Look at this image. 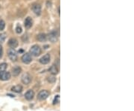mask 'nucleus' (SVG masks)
I'll list each match as a JSON object with an SVG mask.
<instances>
[{"label": "nucleus", "mask_w": 134, "mask_h": 111, "mask_svg": "<svg viewBox=\"0 0 134 111\" xmlns=\"http://www.w3.org/2000/svg\"><path fill=\"white\" fill-rule=\"evenodd\" d=\"M30 54H31V55L35 57L39 56L41 54V48L38 45H34L30 48Z\"/></svg>", "instance_id": "1"}, {"label": "nucleus", "mask_w": 134, "mask_h": 111, "mask_svg": "<svg viewBox=\"0 0 134 111\" xmlns=\"http://www.w3.org/2000/svg\"><path fill=\"white\" fill-rule=\"evenodd\" d=\"M48 37V39L50 42L51 43H56L57 41V38H58V34H57V32L56 31H51L48 35L47 36Z\"/></svg>", "instance_id": "2"}, {"label": "nucleus", "mask_w": 134, "mask_h": 111, "mask_svg": "<svg viewBox=\"0 0 134 111\" xmlns=\"http://www.w3.org/2000/svg\"><path fill=\"white\" fill-rule=\"evenodd\" d=\"M31 80H32V77H31V75L29 73H25V74H23L22 78H21L22 82L24 84H25V85L29 84L31 82Z\"/></svg>", "instance_id": "3"}, {"label": "nucleus", "mask_w": 134, "mask_h": 111, "mask_svg": "<svg viewBox=\"0 0 134 111\" xmlns=\"http://www.w3.org/2000/svg\"><path fill=\"white\" fill-rule=\"evenodd\" d=\"M8 58H10L11 61H17V51L14 50V48H10L8 51Z\"/></svg>", "instance_id": "4"}, {"label": "nucleus", "mask_w": 134, "mask_h": 111, "mask_svg": "<svg viewBox=\"0 0 134 111\" xmlns=\"http://www.w3.org/2000/svg\"><path fill=\"white\" fill-rule=\"evenodd\" d=\"M49 95V92H48L47 90H42L38 93L37 98L40 101H43L45 100Z\"/></svg>", "instance_id": "5"}, {"label": "nucleus", "mask_w": 134, "mask_h": 111, "mask_svg": "<svg viewBox=\"0 0 134 111\" xmlns=\"http://www.w3.org/2000/svg\"><path fill=\"white\" fill-rule=\"evenodd\" d=\"M11 73L9 72L3 71L0 72V80L1 81H8L11 78Z\"/></svg>", "instance_id": "6"}, {"label": "nucleus", "mask_w": 134, "mask_h": 111, "mask_svg": "<svg viewBox=\"0 0 134 111\" xmlns=\"http://www.w3.org/2000/svg\"><path fill=\"white\" fill-rule=\"evenodd\" d=\"M22 61L25 64H30L32 61V58H31V56L29 53H25L22 56Z\"/></svg>", "instance_id": "7"}, {"label": "nucleus", "mask_w": 134, "mask_h": 111, "mask_svg": "<svg viewBox=\"0 0 134 111\" xmlns=\"http://www.w3.org/2000/svg\"><path fill=\"white\" fill-rule=\"evenodd\" d=\"M32 11L34 12V14H35L36 15L40 16V15L41 14V11H42L40 5L37 4V3H36V4H34V5H32Z\"/></svg>", "instance_id": "8"}, {"label": "nucleus", "mask_w": 134, "mask_h": 111, "mask_svg": "<svg viewBox=\"0 0 134 111\" xmlns=\"http://www.w3.org/2000/svg\"><path fill=\"white\" fill-rule=\"evenodd\" d=\"M50 60H51L50 54H46L40 59V63L42 64H48L50 62Z\"/></svg>", "instance_id": "9"}, {"label": "nucleus", "mask_w": 134, "mask_h": 111, "mask_svg": "<svg viewBox=\"0 0 134 111\" xmlns=\"http://www.w3.org/2000/svg\"><path fill=\"white\" fill-rule=\"evenodd\" d=\"M34 97V92L33 90H28L25 94V98L28 101L32 100Z\"/></svg>", "instance_id": "10"}, {"label": "nucleus", "mask_w": 134, "mask_h": 111, "mask_svg": "<svg viewBox=\"0 0 134 111\" xmlns=\"http://www.w3.org/2000/svg\"><path fill=\"white\" fill-rule=\"evenodd\" d=\"M8 45L10 47H11V48H15L18 46V41L15 38H11L8 41Z\"/></svg>", "instance_id": "11"}, {"label": "nucleus", "mask_w": 134, "mask_h": 111, "mask_svg": "<svg viewBox=\"0 0 134 111\" xmlns=\"http://www.w3.org/2000/svg\"><path fill=\"white\" fill-rule=\"evenodd\" d=\"M33 25V21H32V19L29 17H28L25 21H24V25L26 28H30Z\"/></svg>", "instance_id": "12"}, {"label": "nucleus", "mask_w": 134, "mask_h": 111, "mask_svg": "<svg viewBox=\"0 0 134 111\" xmlns=\"http://www.w3.org/2000/svg\"><path fill=\"white\" fill-rule=\"evenodd\" d=\"M21 71H22V69H21L20 67H15L12 69V71H11V72H12V75H13L14 76H18V75L20 74Z\"/></svg>", "instance_id": "13"}, {"label": "nucleus", "mask_w": 134, "mask_h": 111, "mask_svg": "<svg viewBox=\"0 0 134 111\" xmlns=\"http://www.w3.org/2000/svg\"><path fill=\"white\" fill-rule=\"evenodd\" d=\"M37 40L40 42H45L47 40V35L44 33H40L37 35Z\"/></svg>", "instance_id": "14"}, {"label": "nucleus", "mask_w": 134, "mask_h": 111, "mask_svg": "<svg viewBox=\"0 0 134 111\" xmlns=\"http://www.w3.org/2000/svg\"><path fill=\"white\" fill-rule=\"evenodd\" d=\"M49 72H50V73L51 74V75H57L58 72H59V69H58V68L57 67L56 65H52L51 67L49 68Z\"/></svg>", "instance_id": "15"}, {"label": "nucleus", "mask_w": 134, "mask_h": 111, "mask_svg": "<svg viewBox=\"0 0 134 111\" xmlns=\"http://www.w3.org/2000/svg\"><path fill=\"white\" fill-rule=\"evenodd\" d=\"M11 90L13 92H17V93H20L22 91V87L21 85H17V86H14L11 88Z\"/></svg>", "instance_id": "16"}, {"label": "nucleus", "mask_w": 134, "mask_h": 111, "mask_svg": "<svg viewBox=\"0 0 134 111\" xmlns=\"http://www.w3.org/2000/svg\"><path fill=\"white\" fill-rule=\"evenodd\" d=\"M8 67V64L6 63H2V64H0V72H3V71H5L6 69Z\"/></svg>", "instance_id": "17"}, {"label": "nucleus", "mask_w": 134, "mask_h": 111, "mask_svg": "<svg viewBox=\"0 0 134 111\" xmlns=\"http://www.w3.org/2000/svg\"><path fill=\"white\" fill-rule=\"evenodd\" d=\"M6 39V34L2 33L0 34V43H4Z\"/></svg>", "instance_id": "18"}, {"label": "nucleus", "mask_w": 134, "mask_h": 111, "mask_svg": "<svg viewBox=\"0 0 134 111\" xmlns=\"http://www.w3.org/2000/svg\"><path fill=\"white\" fill-rule=\"evenodd\" d=\"M47 80H48V81L49 83L52 84V83H54V82L56 81V78L54 77V76H49V77H48Z\"/></svg>", "instance_id": "19"}, {"label": "nucleus", "mask_w": 134, "mask_h": 111, "mask_svg": "<svg viewBox=\"0 0 134 111\" xmlns=\"http://www.w3.org/2000/svg\"><path fill=\"white\" fill-rule=\"evenodd\" d=\"M5 28V22L4 20H0V31H3Z\"/></svg>", "instance_id": "20"}, {"label": "nucleus", "mask_w": 134, "mask_h": 111, "mask_svg": "<svg viewBox=\"0 0 134 111\" xmlns=\"http://www.w3.org/2000/svg\"><path fill=\"white\" fill-rule=\"evenodd\" d=\"M59 101H60V95H57L55 96V98H54V99L53 104H57L59 103Z\"/></svg>", "instance_id": "21"}, {"label": "nucleus", "mask_w": 134, "mask_h": 111, "mask_svg": "<svg viewBox=\"0 0 134 111\" xmlns=\"http://www.w3.org/2000/svg\"><path fill=\"white\" fill-rule=\"evenodd\" d=\"M22 31V27H21L20 25H17V28H16V32H17V34H21Z\"/></svg>", "instance_id": "22"}, {"label": "nucleus", "mask_w": 134, "mask_h": 111, "mask_svg": "<svg viewBox=\"0 0 134 111\" xmlns=\"http://www.w3.org/2000/svg\"><path fill=\"white\" fill-rule=\"evenodd\" d=\"M2 55H3V48L2 45L0 44V59L2 58Z\"/></svg>", "instance_id": "23"}]
</instances>
